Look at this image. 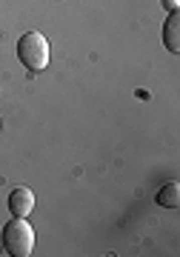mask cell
<instances>
[{
	"label": "cell",
	"instance_id": "obj_1",
	"mask_svg": "<svg viewBox=\"0 0 180 257\" xmlns=\"http://www.w3.org/2000/svg\"><path fill=\"white\" fill-rule=\"evenodd\" d=\"M0 246L3 251H9L12 257H29L35 248V229L26 223V217H15L3 226L0 234Z\"/></svg>",
	"mask_w": 180,
	"mask_h": 257
},
{
	"label": "cell",
	"instance_id": "obj_2",
	"mask_svg": "<svg viewBox=\"0 0 180 257\" xmlns=\"http://www.w3.org/2000/svg\"><path fill=\"white\" fill-rule=\"evenodd\" d=\"M18 57L26 69L43 72L46 66H49V40L40 32H26L18 40Z\"/></svg>",
	"mask_w": 180,
	"mask_h": 257
},
{
	"label": "cell",
	"instance_id": "obj_3",
	"mask_svg": "<svg viewBox=\"0 0 180 257\" xmlns=\"http://www.w3.org/2000/svg\"><path fill=\"white\" fill-rule=\"evenodd\" d=\"M32 209H35V194H32V189L18 186V189L9 194V211L15 217H29Z\"/></svg>",
	"mask_w": 180,
	"mask_h": 257
},
{
	"label": "cell",
	"instance_id": "obj_4",
	"mask_svg": "<svg viewBox=\"0 0 180 257\" xmlns=\"http://www.w3.org/2000/svg\"><path fill=\"white\" fill-rule=\"evenodd\" d=\"M177 35H180V15L177 12H171L169 18H166V23H163V43H166L169 52H177L180 49Z\"/></svg>",
	"mask_w": 180,
	"mask_h": 257
},
{
	"label": "cell",
	"instance_id": "obj_5",
	"mask_svg": "<svg viewBox=\"0 0 180 257\" xmlns=\"http://www.w3.org/2000/svg\"><path fill=\"white\" fill-rule=\"evenodd\" d=\"M157 206H163V209H177L180 206V186H177V180L166 183L160 192H157Z\"/></svg>",
	"mask_w": 180,
	"mask_h": 257
},
{
	"label": "cell",
	"instance_id": "obj_6",
	"mask_svg": "<svg viewBox=\"0 0 180 257\" xmlns=\"http://www.w3.org/2000/svg\"><path fill=\"white\" fill-rule=\"evenodd\" d=\"M163 6L169 12H177V6H180V0H163Z\"/></svg>",
	"mask_w": 180,
	"mask_h": 257
}]
</instances>
